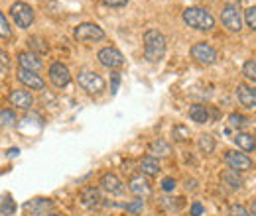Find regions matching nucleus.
<instances>
[{"label":"nucleus","instance_id":"0eeeda50","mask_svg":"<svg viewBox=\"0 0 256 216\" xmlns=\"http://www.w3.org/2000/svg\"><path fill=\"white\" fill-rule=\"evenodd\" d=\"M221 22L224 24V28H228L230 31H240V28H242V16H240L238 8L224 6L223 10H221Z\"/></svg>","mask_w":256,"mask_h":216},{"label":"nucleus","instance_id":"2eb2a0df","mask_svg":"<svg viewBox=\"0 0 256 216\" xmlns=\"http://www.w3.org/2000/svg\"><path fill=\"white\" fill-rule=\"evenodd\" d=\"M100 185H102V189H104L106 193H110V195H120V193L124 191L122 181H120L114 173H104V175L100 177Z\"/></svg>","mask_w":256,"mask_h":216},{"label":"nucleus","instance_id":"5701e85b","mask_svg":"<svg viewBox=\"0 0 256 216\" xmlns=\"http://www.w3.org/2000/svg\"><path fill=\"white\" fill-rule=\"evenodd\" d=\"M199 150L207 155L213 154V152H215V138L209 136V134H203V136L199 138Z\"/></svg>","mask_w":256,"mask_h":216},{"label":"nucleus","instance_id":"bb28decb","mask_svg":"<svg viewBox=\"0 0 256 216\" xmlns=\"http://www.w3.org/2000/svg\"><path fill=\"white\" fill-rule=\"evenodd\" d=\"M0 213L4 216H12L16 213V201H12L10 197H6V199L0 203Z\"/></svg>","mask_w":256,"mask_h":216},{"label":"nucleus","instance_id":"f03ea898","mask_svg":"<svg viewBox=\"0 0 256 216\" xmlns=\"http://www.w3.org/2000/svg\"><path fill=\"white\" fill-rule=\"evenodd\" d=\"M184 22L193 28V30L199 31H209L215 28V18L213 14L207 10V8H201V6H192L184 12Z\"/></svg>","mask_w":256,"mask_h":216},{"label":"nucleus","instance_id":"9d476101","mask_svg":"<svg viewBox=\"0 0 256 216\" xmlns=\"http://www.w3.org/2000/svg\"><path fill=\"white\" fill-rule=\"evenodd\" d=\"M50 81H52L58 89H64V87L69 85V81H71V73H69V69L65 67L64 63L56 61L50 67Z\"/></svg>","mask_w":256,"mask_h":216},{"label":"nucleus","instance_id":"423d86ee","mask_svg":"<svg viewBox=\"0 0 256 216\" xmlns=\"http://www.w3.org/2000/svg\"><path fill=\"white\" fill-rule=\"evenodd\" d=\"M192 57L195 61L203 63V65H213V63L217 61V51L209 43L199 41V43H195L192 47Z\"/></svg>","mask_w":256,"mask_h":216},{"label":"nucleus","instance_id":"4be33fe9","mask_svg":"<svg viewBox=\"0 0 256 216\" xmlns=\"http://www.w3.org/2000/svg\"><path fill=\"white\" fill-rule=\"evenodd\" d=\"M190 118L197 124H207L209 122V110L203 104H193L190 108Z\"/></svg>","mask_w":256,"mask_h":216},{"label":"nucleus","instance_id":"72a5a7b5","mask_svg":"<svg viewBox=\"0 0 256 216\" xmlns=\"http://www.w3.org/2000/svg\"><path fill=\"white\" fill-rule=\"evenodd\" d=\"M230 216H250V213L242 205H232L230 207Z\"/></svg>","mask_w":256,"mask_h":216},{"label":"nucleus","instance_id":"a211bd4d","mask_svg":"<svg viewBox=\"0 0 256 216\" xmlns=\"http://www.w3.org/2000/svg\"><path fill=\"white\" fill-rule=\"evenodd\" d=\"M140 169H142V173L148 175V177H156V175L162 171L160 161H158L154 155H146V157H142V161H140Z\"/></svg>","mask_w":256,"mask_h":216},{"label":"nucleus","instance_id":"c756f323","mask_svg":"<svg viewBox=\"0 0 256 216\" xmlns=\"http://www.w3.org/2000/svg\"><path fill=\"white\" fill-rule=\"evenodd\" d=\"M244 22L250 30L256 31V6H250V8L244 10Z\"/></svg>","mask_w":256,"mask_h":216},{"label":"nucleus","instance_id":"cd10ccee","mask_svg":"<svg viewBox=\"0 0 256 216\" xmlns=\"http://www.w3.org/2000/svg\"><path fill=\"white\" fill-rule=\"evenodd\" d=\"M242 75L246 77V79H250L252 83H256V61L254 59H250V61H246L242 65Z\"/></svg>","mask_w":256,"mask_h":216},{"label":"nucleus","instance_id":"f3484780","mask_svg":"<svg viewBox=\"0 0 256 216\" xmlns=\"http://www.w3.org/2000/svg\"><path fill=\"white\" fill-rule=\"evenodd\" d=\"M236 96L238 102L246 108H256V89H250L246 85H238L236 87Z\"/></svg>","mask_w":256,"mask_h":216},{"label":"nucleus","instance_id":"4468645a","mask_svg":"<svg viewBox=\"0 0 256 216\" xmlns=\"http://www.w3.org/2000/svg\"><path fill=\"white\" fill-rule=\"evenodd\" d=\"M128 189H130L136 197H148V195L152 193V187H150L146 177H142V173H140V175H134V177L130 179Z\"/></svg>","mask_w":256,"mask_h":216},{"label":"nucleus","instance_id":"58836bf2","mask_svg":"<svg viewBox=\"0 0 256 216\" xmlns=\"http://www.w3.org/2000/svg\"><path fill=\"white\" fill-rule=\"evenodd\" d=\"M201 215H203V205H201V203H193L192 216H201Z\"/></svg>","mask_w":256,"mask_h":216},{"label":"nucleus","instance_id":"1a4fd4ad","mask_svg":"<svg viewBox=\"0 0 256 216\" xmlns=\"http://www.w3.org/2000/svg\"><path fill=\"white\" fill-rule=\"evenodd\" d=\"M224 161L234 171H248V169H252V159L246 154H240V152H226L224 154Z\"/></svg>","mask_w":256,"mask_h":216},{"label":"nucleus","instance_id":"20e7f679","mask_svg":"<svg viewBox=\"0 0 256 216\" xmlns=\"http://www.w3.org/2000/svg\"><path fill=\"white\" fill-rule=\"evenodd\" d=\"M10 16H12V20L16 22V26L22 28V30L30 28V26L34 24V18H36L32 6H28L26 2H16V4H12V8H10Z\"/></svg>","mask_w":256,"mask_h":216},{"label":"nucleus","instance_id":"79ce46f5","mask_svg":"<svg viewBox=\"0 0 256 216\" xmlns=\"http://www.w3.org/2000/svg\"><path fill=\"white\" fill-rule=\"evenodd\" d=\"M248 213H250V216H256V201L252 203V209H250Z\"/></svg>","mask_w":256,"mask_h":216},{"label":"nucleus","instance_id":"7c9ffc66","mask_svg":"<svg viewBox=\"0 0 256 216\" xmlns=\"http://www.w3.org/2000/svg\"><path fill=\"white\" fill-rule=\"evenodd\" d=\"M28 45H30V49L40 51V53H46V51H48V45H44L42 37H30V39H28Z\"/></svg>","mask_w":256,"mask_h":216},{"label":"nucleus","instance_id":"2f4dec72","mask_svg":"<svg viewBox=\"0 0 256 216\" xmlns=\"http://www.w3.org/2000/svg\"><path fill=\"white\" fill-rule=\"evenodd\" d=\"M188 138H190V130H188L186 126H176V128H174V140L186 142Z\"/></svg>","mask_w":256,"mask_h":216},{"label":"nucleus","instance_id":"dca6fc26","mask_svg":"<svg viewBox=\"0 0 256 216\" xmlns=\"http://www.w3.org/2000/svg\"><path fill=\"white\" fill-rule=\"evenodd\" d=\"M18 63H20V69L34 71V73L42 69V61L38 59V55L34 51H22V53H18Z\"/></svg>","mask_w":256,"mask_h":216},{"label":"nucleus","instance_id":"f704fd0d","mask_svg":"<svg viewBox=\"0 0 256 216\" xmlns=\"http://www.w3.org/2000/svg\"><path fill=\"white\" fill-rule=\"evenodd\" d=\"M142 207H144V203L138 199V201H134V203L126 205V211L128 213H140V211H142Z\"/></svg>","mask_w":256,"mask_h":216},{"label":"nucleus","instance_id":"393cba45","mask_svg":"<svg viewBox=\"0 0 256 216\" xmlns=\"http://www.w3.org/2000/svg\"><path fill=\"white\" fill-rule=\"evenodd\" d=\"M16 124V112L12 108H4L0 110V126L2 128H10Z\"/></svg>","mask_w":256,"mask_h":216},{"label":"nucleus","instance_id":"37998d69","mask_svg":"<svg viewBox=\"0 0 256 216\" xmlns=\"http://www.w3.org/2000/svg\"><path fill=\"white\" fill-rule=\"evenodd\" d=\"M48 216H60V215H48Z\"/></svg>","mask_w":256,"mask_h":216},{"label":"nucleus","instance_id":"6ab92c4d","mask_svg":"<svg viewBox=\"0 0 256 216\" xmlns=\"http://www.w3.org/2000/svg\"><path fill=\"white\" fill-rule=\"evenodd\" d=\"M234 144L242 150V152H252L256 150V140L252 134H246V132H236V136L232 138Z\"/></svg>","mask_w":256,"mask_h":216},{"label":"nucleus","instance_id":"ea45409f","mask_svg":"<svg viewBox=\"0 0 256 216\" xmlns=\"http://www.w3.org/2000/svg\"><path fill=\"white\" fill-rule=\"evenodd\" d=\"M18 154H20V150H18V148H12V150H8V152H6L8 157H14V155H18Z\"/></svg>","mask_w":256,"mask_h":216},{"label":"nucleus","instance_id":"c9c22d12","mask_svg":"<svg viewBox=\"0 0 256 216\" xmlns=\"http://www.w3.org/2000/svg\"><path fill=\"white\" fill-rule=\"evenodd\" d=\"M162 189H164L166 193L174 191V189H176V179H172V177H166V179L162 181Z\"/></svg>","mask_w":256,"mask_h":216},{"label":"nucleus","instance_id":"39448f33","mask_svg":"<svg viewBox=\"0 0 256 216\" xmlns=\"http://www.w3.org/2000/svg\"><path fill=\"white\" fill-rule=\"evenodd\" d=\"M73 35L77 41H100V39H104V30L93 22H85L75 28Z\"/></svg>","mask_w":256,"mask_h":216},{"label":"nucleus","instance_id":"a19ab883","mask_svg":"<svg viewBox=\"0 0 256 216\" xmlns=\"http://www.w3.org/2000/svg\"><path fill=\"white\" fill-rule=\"evenodd\" d=\"M238 4H240V0H226V6H234V8H238Z\"/></svg>","mask_w":256,"mask_h":216},{"label":"nucleus","instance_id":"f257e3e1","mask_svg":"<svg viewBox=\"0 0 256 216\" xmlns=\"http://www.w3.org/2000/svg\"><path fill=\"white\" fill-rule=\"evenodd\" d=\"M166 53V37L160 30L150 28L144 31V55L150 63H158Z\"/></svg>","mask_w":256,"mask_h":216},{"label":"nucleus","instance_id":"9b49d317","mask_svg":"<svg viewBox=\"0 0 256 216\" xmlns=\"http://www.w3.org/2000/svg\"><path fill=\"white\" fill-rule=\"evenodd\" d=\"M18 79H20L22 85H26V87L32 89V91H44V87H46L44 79H42L38 73H34V71L20 69V71H18Z\"/></svg>","mask_w":256,"mask_h":216},{"label":"nucleus","instance_id":"aec40b11","mask_svg":"<svg viewBox=\"0 0 256 216\" xmlns=\"http://www.w3.org/2000/svg\"><path fill=\"white\" fill-rule=\"evenodd\" d=\"M52 201L50 199H34L30 203H26L24 205V211H32V215H42V213H46L48 209H52Z\"/></svg>","mask_w":256,"mask_h":216},{"label":"nucleus","instance_id":"412c9836","mask_svg":"<svg viewBox=\"0 0 256 216\" xmlns=\"http://www.w3.org/2000/svg\"><path fill=\"white\" fill-rule=\"evenodd\" d=\"M221 181L228 189H240L242 187V179H240L238 171H234V169H224L223 173H221Z\"/></svg>","mask_w":256,"mask_h":216},{"label":"nucleus","instance_id":"b1692460","mask_svg":"<svg viewBox=\"0 0 256 216\" xmlns=\"http://www.w3.org/2000/svg\"><path fill=\"white\" fill-rule=\"evenodd\" d=\"M170 152H172V148H170V144H166L164 140H154V142L150 144V154L170 155Z\"/></svg>","mask_w":256,"mask_h":216},{"label":"nucleus","instance_id":"ddd939ff","mask_svg":"<svg viewBox=\"0 0 256 216\" xmlns=\"http://www.w3.org/2000/svg\"><path fill=\"white\" fill-rule=\"evenodd\" d=\"M79 201H81V205L85 207V209H95L100 205V193H98V189L96 187H85L83 191H81V195H79Z\"/></svg>","mask_w":256,"mask_h":216},{"label":"nucleus","instance_id":"473e14b6","mask_svg":"<svg viewBox=\"0 0 256 216\" xmlns=\"http://www.w3.org/2000/svg\"><path fill=\"white\" fill-rule=\"evenodd\" d=\"M8 67H10V57H8V53L4 49H0V73L8 71Z\"/></svg>","mask_w":256,"mask_h":216},{"label":"nucleus","instance_id":"c85d7f7f","mask_svg":"<svg viewBox=\"0 0 256 216\" xmlns=\"http://www.w3.org/2000/svg\"><path fill=\"white\" fill-rule=\"evenodd\" d=\"M8 37H12V28H10L6 16L0 12V39H8Z\"/></svg>","mask_w":256,"mask_h":216},{"label":"nucleus","instance_id":"e433bc0d","mask_svg":"<svg viewBox=\"0 0 256 216\" xmlns=\"http://www.w3.org/2000/svg\"><path fill=\"white\" fill-rule=\"evenodd\" d=\"M118 85H120V73H112V85H110V93L114 94L118 91Z\"/></svg>","mask_w":256,"mask_h":216},{"label":"nucleus","instance_id":"a878e982","mask_svg":"<svg viewBox=\"0 0 256 216\" xmlns=\"http://www.w3.org/2000/svg\"><path fill=\"white\" fill-rule=\"evenodd\" d=\"M228 124L232 126V128H236V130H242V128H246L248 126V118L246 116H242V114H230L228 116Z\"/></svg>","mask_w":256,"mask_h":216},{"label":"nucleus","instance_id":"6e6552de","mask_svg":"<svg viewBox=\"0 0 256 216\" xmlns=\"http://www.w3.org/2000/svg\"><path fill=\"white\" fill-rule=\"evenodd\" d=\"M96 59H98L100 65H104L106 69H116V67H120V65L124 63L122 53H120L118 49H114V47H104V49H100L98 55H96Z\"/></svg>","mask_w":256,"mask_h":216},{"label":"nucleus","instance_id":"f8f14e48","mask_svg":"<svg viewBox=\"0 0 256 216\" xmlns=\"http://www.w3.org/2000/svg\"><path fill=\"white\" fill-rule=\"evenodd\" d=\"M8 100H10V104L12 106H16V108H22V110H28L30 106L34 104V96L32 93H28V91H22V89H16V91H12L10 96H8Z\"/></svg>","mask_w":256,"mask_h":216},{"label":"nucleus","instance_id":"7ed1b4c3","mask_svg":"<svg viewBox=\"0 0 256 216\" xmlns=\"http://www.w3.org/2000/svg\"><path fill=\"white\" fill-rule=\"evenodd\" d=\"M77 83L83 91H87L89 94H98L104 91V79L95 73V71H81L77 75Z\"/></svg>","mask_w":256,"mask_h":216},{"label":"nucleus","instance_id":"4c0bfd02","mask_svg":"<svg viewBox=\"0 0 256 216\" xmlns=\"http://www.w3.org/2000/svg\"><path fill=\"white\" fill-rule=\"evenodd\" d=\"M102 4L112 6V8H120V6H126L128 0H102Z\"/></svg>","mask_w":256,"mask_h":216}]
</instances>
